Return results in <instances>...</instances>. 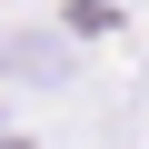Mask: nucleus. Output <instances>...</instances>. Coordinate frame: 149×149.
Segmentation results:
<instances>
[{"label": "nucleus", "mask_w": 149, "mask_h": 149, "mask_svg": "<svg viewBox=\"0 0 149 149\" xmlns=\"http://www.w3.org/2000/svg\"><path fill=\"white\" fill-rule=\"evenodd\" d=\"M60 30H0V70L10 80H60L70 70V50H50Z\"/></svg>", "instance_id": "nucleus-1"}]
</instances>
